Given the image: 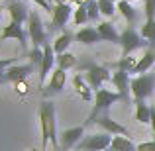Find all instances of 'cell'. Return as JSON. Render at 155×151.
<instances>
[{"instance_id": "6da1fadb", "label": "cell", "mask_w": 155, "mask_h": 151, "mask_svg": "<svg viewBox=\"0 0 155 151\" xmlns=\"http://www.w3.org/2000/svg\"><path fill=\"white\" fill-rule=\"evenodd\" d=\"M39 124H41V149L45 151L47 145H53L59 151V137L55 128V106L49 100H43L39 104Z\"/></svg>"}, {"instance_id": "7a4b0ae2", "label": "cell", "mask_w": 155, "mask_h": 151, "mask_svg": "<svg viewBox=\"0 0 155 151\" xmlns=\"http://www.w3.org/2000/svg\"><path fill=\"white\" fill-rule=\"evenodd\" d=\"M118 100H124L120 92H112V90H108V88H98V90H96V98H94V106H92L91 118H88V122H87L84 126L94 124V120H96V116H98V112H104V110H108L110 106H112L114 102H118Z\"/></svg>"}, {"instance_id": "3957f363", "label": "cell", "mask_w": 155, "mask_h": 151, "mask_svg": "<svg viewBox=\"0 0 155 151\" xmlns=\"http://www.w3.org/2000/svg\"><path fill=\"white\" fill-rule=\"evenodd\" d=\"M155 88V75H137L130 80V90H132V96L134 100H145L151 96Z\"/></svg>"}, {"instance_id": "277c9868", "label": "cell", "mask_w": 155, "mask_h": 151, "mask_svg": "<svg viewBox=\"0 0 155 151\" xmlns=\"http://www.w3.org/2000/svg\"><path fill=\"white\" fill-rule=\"evenodd\" d=\"M55 6L51 10V26H49V34L55 30H63L67 26V22L71 20V16L75 14V10L71 8V2L67 0H55Z\"/></svg>"}, {"instance_id": "5b68a950", "label": "cell", "mask_w": 155, "mask_h": 151, "mask_svg": "<svg viewBox=\"0 0 155 151\" xmlns=\"http://www.w3.org/2000/svg\"><path fill=\"white\" fill-rule=\"evenodd\" d=\"M28 34H30V41L34 43V47H43L49 43L47 41V31L43 30V22L35 10H31L30 18H28Z\"/></svg>"}, {"instance_id": "8992f818", "label": "cell", "mask_w": 155, "mask_h": 151, "mask_svg": "<svg viewBox=\"0 0 155 151\" xmlns=\"http://www.w3.org/2000/svg\"><path fill=\"white\" fill-rule=\"evenodd\" d=\"M84 79L91 84L92 90H98L104 83L112 80V73L106 67H102V65H87L84 67Z\"/></svg>"}, {"instance_id": "52a82bcc", "label": "cell", "mask_w": 155, "mask_h": 151, "mask_svg": "<svg viewBox=\"0 0 155 151\" xmlns=\"http://www.w3.org/2000/svg\"><path fill=\"white\" fill-rule=\"evenodd\" d=\"M145 41L141 38V34H137L132 26H128L124 31L120 34V47H122V57H128L132 51L143 47Z\"/></svg>"}, {"instance_id": "ba28073f", "label": "cell", "mask_w": 155, "mask_h": 151, "mask_svg": "<svg viewBox=\"0 0 155 151\" xmlns=\"http://www.w3.org/2000/svg\"><path fill=\"white\" fill-rule=\"evenodd\" d=\"M112 145V137L110 133H92L87 136L79 145V151H104Z\"/></svg>"}, {"instance_id": "9c48e42d", "label": "cell", "mask_w": 155, "mask_h": 151, "mask_svg": "<svg viewBox=\"0 0 155 151\" xmlns=\"http://www.w3.org/2000/svg\"><path fill=\"white\" fill-rule=\"evenodd\" d=\"M84 128L87 126H75V128H69V130H63V132L59 133V147L63 151H71L73 145H77L81 141V137H83L84 133Z\"/></svg>"}, {"instance_id": "30bf717a", "label": "cell", "mask_w": 155, "mask_h": 151, "mask_svg": "<svg viewBox=\"0 0 155 151\" xmlns=\"http://www.w3.org/2000/svg\"><path fill=\"white\" fill-rule=\"evenodd\" d=\"M57 65V53L53 49V45H43V61H41V67H39V87H43L47 75L53 73V67Z\"/></svg>"}, {"instance_id": "8fae6325", "label": "cell", "mask_w": 155, "mask_h": 151, "mask_svg": "<svg viewBox=\"0 0 155 151\" xmlns=\"http://www.w3.org/2000/svg\"><path fill=\"white\" fill-rule=\"evenodd\" d=\"M2 39H18L22 49H28V39H26V31L20 24L16 22H10L8 26H4V30L0 31V41Z\"/></svg>"}, {"instance_id": "7c38bea8", "label": "cell", "mask_w": 155, "mask_h": 151, "mask_svg": "<svg viewBox=\"0 0 155 151\" xmlns=\"http://www.w3.org/2000/svg\"><path fill=\"white\" fill-rule=\"evenodd\" d=\"M34 73V65L31 63H26V65H12V67L6 69L4 77H6L8 83H20V80H26L28 77Z\"/></svg>"}, {"instance_id": "4fadbf2b", "label": "cell", "mask_w": 155, "mask_h": 151, "mask_svg": "<svg viewBox=\"0 0 155 151\" xmlns=\"http://www.w3.org/2000/svg\"><path fill=\"white\" fill-rule=\"evenodd\" d=\"M94 124L98 126V128H102L106 133H112V136H128V137H130V130L126 128V126L118 124L116 120H112L110 116H100V118H96Z\"/></svg>"}, {"instance_id": "5bb4252c", "label": "cell", "mask_w": 155, "mask_h": 151, "mask_svg": "<svg viewBox=\"0 0 155 151\" xmlns=\"http://www.w3.org/2000/svg\"><path fill=\"white\" fill-rule=\"evenodd\" d=\"M6 10H8V14H10L12 22L20 24V26H22L24 22H28V18H30V12H31V10H28L26 2H22V0H14V2H10Z\"/></svg>"}, {"instance_id": "9a60e30c", "label": "cell", "mask_w": 155, "mask_h": 151, "mask_svg": "<svg viewBox=\"0 0 155 151\" xmlns=\"http://www.w3.org/2000/svg\"><path fill=\"white\" fill-rule=\"evenodd\" d=\"M65 83H67V71L55 67V69H53V73H51L49 84H47V88L43 92H45V94H57V92H61L65 88Z\"/></svg>"}, {"instance_id": "2e32d148", "label": "cell", "mask_w": 155, "mask_h": 151, "mask_svg": "<svg viewBox=\"0 0 155 151\" xmlns=\"http://www.w3.org/2000/svg\"><path fill=\"white\" fill-rule=\"evenodd\" d=\"M130 73L128 71H116V73H112V80H110V83L114 84V87L118 88V92H120L122 94V98L124 100H130Z\"/></svg>"}, {"instance_id": "e0dca14e", "label": "cell", "mask_w": 155, "mask_h": 151, "mask_svg": "<svg viewBox=\"0 0 155 151\" xmlns=\"http://www.w3.org/2000/svg\"><path fill=\"white\" fill-rule=\"evenodd\" d=\"M73 88H75L77 96H81V100H84V102L92 100V88H91V84L87 83L84 77H81V75L73 77Z\"/></svg>"}, {"instance_id": "ac0fdd59", "label": "cell", "mask_w": 155, "mask_h": 151, "mask_svg": "<svg viewBox=\"0 0 155 151\" xmlns=\"http://www.w3.org/2000/svg\"><path fill=\"white\" fill-rule=\"evenodd\" d=\"M75 38H77V41H81L83 45H94V43H100V41H102L98 30H96V28H91V26L79 30Z\"/></svg>"}, {"instance_id": "d6986e66", "label": "cell", "mask_w": 155, "mask_h": 151, "mask_svg": "<svg viewBox=\"0 0 155 151\" xmlns=\"http://www.w3.org/2000/svg\"><path fill=\"white\" fill-rule=\"evenodd\" d=\"M96 30H98L102 41H110V43H118V45H120V34L116 31V28H114L112 22L98 24V26H96Z\"/></svg>"}, {"instance_id": "ffe728a7", "label": "cell", "mask_w": 155, "mask_h": 151, "mask_svg": "<svg viewBox=\"0 0 155 151\" xmlns=\"http://www.w3.org/2000/svg\"><path fill=\"white\" fill-rule=\"evenodd\" d=\"M153 65H155V49H153V47H149V49L143 53V57H140V61H137L134 73H136V75H145Z\"/></svg>"}, {"instance_id": "44dd1931", "label": "cell", "mask_w": 155, "mask_h": 151, "mask_svg": "<svg viewBox=\"0 0 155 151\" xmlns=\"http://www.w3.org/2000/svg\"><path fill=\"white\" fill-rule=\"evenodd\" d=\"M116 10L120 12L122 16H124V20H128V24H130V26H134V24H136L137 14H136V10H134L132 2H124V0H118Z\"/></svg>"}, {"instance_id": "7402d4cb", "label": "cell", "mask_w": 155, "mask_h": 151, "mask_svg": "<svg viewBox=\"0 0 155 151\" xmlns=\"http://www.w3.org/2000/svg\"><path fill=\"white\" fill-rule=\"evenodd\" d=\"M136 120L140 124H149L151 122V106L145 104V100L136 102Z\"/></svg>"}, {"instance_id": "603a6c76", "label": "cell", "mask_w": 155, "mask_h": 151, "mask_svg": "<svg viewBox=\"0 0 155 151\" xmlns=\"http://www.w3.org/2000/svg\"><path fill=\"white\" fill-rule=\"evenodd\" d=\"M71 41H73V34H71V31H63V34H59L57 39L53 41V49H55L57 55H61V53H65L69 49Z\"/></svg>"}, {"instance_id": "cb8c5ba5", "label": "cell", "mask_w": 155, "mask_h": 151, "mask_svg": "<svg viewBox=\"0 0 155 151\" xmlns=\"http://www.w3.org/2000/svg\"><path fill=\"white\" fill-rule=\"evenodd\" d=\"M140 34H141V38L149 43V47L155 49V20H145L141 30H140Z\"/></svg>"}, {"instance_id": "d4e9b609", "label": "cell", "mask_w": 155, "mask_h": 151, "mask_svg": "<svg viewBox=\"0 0 155 151\" xmlns=\"http://www.w3.org/2000/svg\"><path fill=\"white\" fill-rule=\"evenodd\" d=\"M110 147H112L114 151H134L136 145L132 143V140H130L128 136H114Z\"/></svg>"}, {"instance_id": "484cf974", "label": "cell", "mask_w": 155, "mask_h": 151, "mask_svg": "<svg viewBox=\"0 0 155 151\" xmlns=\"http://www.w3.org/2000/svg\"><path fill=\"white\" fill-rule=\"evenodd\" d=\"M77 65V57L73 55V53L65 51L61 53V55H57V67L63 69V71H69V69H73Z\"/></svg>"}, {"instance_id": "4316f807", "label": "cell", "mask_w": 155, "mask_h": 151, "mask_svg": "<svg viewBox=\"0 0 155 151\" xmlns=\"http://www.w3.org/2000/svg\"><path fill=\"white\" fill-rule=\"evenodd\" d=\"M137 61L140 59H136V57H122L120 61H118L114 67L118 69V71H128V73H134V69H136V65H137Z\"/></svg>"}, {"instance_id": "83f0119b", "label": "cell", "mask_w": 155, "mask_h": 151, "mask_svg": "<svg viewBox=\"0 0 155 151\" xmlns=\"http://www.w3.org/2000/svg\"><path fill=\"white\" fill-rule=\"evenodd\" d=\"M96 2H98L100 14L106 16V18H112L114 12H116V4H114V0H96Z\"/></svg>"}, {"instance_id": "f1b7e54d", "label": "cell", "mask_w": 155, "mask_h": 151, "mask_svg": "<svg viewBox=\"0 0 155 151\" xmlns=\"http://www.w3.org/2000/svg\"><path fill=\"white\" fill-rule=\"evenodd\" d=\"M87 22H91V20H88L87 8L84 6H77L75 14H73V24H75V26H83V24H87Z\"/></svg>"}, {"instance_id": "f546056e", "label": "cell", "mask_w": 155, "mask_h": 151, "mask_svg": "<svg viewBox=\"0 0 155 151\" xmlns=\"http://www.w3.org/2000/svg\"><path fill=\"white\" fill-rule=\"evenodd\" d=\"M28 59L34 67H41V61H43V47H34L30 53H28Z\"/></svg>"}, {"instance_id": "4dcf8cb0", "label": "cell", "mask_w": 155, "mask_h": 151, "mask_svg": "<svg viewBox=\"0 0 155 151\" xmlns=\"http://www.w3.org/2000/svg\"><path fill=\"white\" fill-rule=\"evenodd\" d=\"M87 12H88V20L91 22H94V20H98V16H100V8H98V2L96 0H92L91 4H87Z\"/></svg>"}, {"instance_id": "1f68e13d", "label": "cell", "mask_w": 155, "mask_h": 151, "mask_svg": "<svg viewBox=\"0 0 155 151\" xmlns=\"http://www.w3.org/2000/svg\"><path fill=\"white\" fill-rule=\"evenodd\" d=\"M145 8H143V12H145V20H155V0H145Z\"/></svg>"}, {"instance_id": "d6a6232c", "label": "cell", "mask_w": 155, "mask_h": 151, "mask_svg": "<svg viewBox=\"0 0 155 151\" xmlns=\"http://www.w3.org/2000/svg\"><path fill=\"white\" fill-rule=\"evenodd\" d=\"M18 63V59L16 57H8V59H0V77H4V73H6L8 67H12V65Z\"/></svg>"}, {"instance_id": "836d02e7", "label": "cell", "mask_w": 155, "mask_h": 151, "mask_svg": "<svg viewBox=\"0 0 155 151\" xmlns=\"http://www.w3.org/2000/svg\"><path fill=\"white\" fill-rule=\"evenodd\" d=\"M14 88L20 96H26L28 94V83L26 80H20V83H14Z\"/></svg>"}, {"instance_id": "e575fe53", "label": "cell", "mask_w": 155, "mask_h": 151, "mask_svg": "<svg viewBox=\"0 0 155 151\" xmlns=\"http://www.w3.org/2000/svg\"><path fill=\"white\" fill-rule=\"evenodd\" d=\"M136 149H137V151H155V140H151V141H143V143L136 145Z\"/></svg>"}, {"instance_id": "d590c367", "label": "cell", "mask_w": 155, "mask_h": 151, "mask_svg": "<svg viewBox=\"0 0 155 151\" xmlns=\"http://www.w3.org/2000/svg\"><path fill=\"white\" fill-rule=\"evenodd\" d=\"M31 2H35L38 6H41L43 10H47V12H49V10H53V6L49 4V0H31Z\"/></svg>"}, {"instance_id": "8d00e7d4", "label": "cell", "mask_w": 155, "mask_h": 151, "mask_svg": "<svg viewBox=\"0 0 155 151\" xmlns=\"http://www.w3.org/2000/svg\"><path fill=\"white\" fill-rule=\"evenodd\" d=\"M92 0H71V4H77V6H87V4H91Z\"/></svg>"}, {"instance_id": "74e56055", "label": "cell", "mask_w": 155, "mask_h": 151, "mask_svg": "<svg viewBox=\"0 0 155 151\" xmlns=\"http://www.w3.org/2000/svg\"><path fill=\"white\" fill-rule=\"evenodd\" d=\"M149 126H151V130L155 132V106H151V122H149Z\"/></svg>"}, {"instance_id": "f35d334b", "label": "cell", "mask_w": 155, "mask_h": 151, "mask_svg": "<svg viewBox=\"0 0 155 151\" xmlns=\"http://www.w3.org/2000/svg\"><path fill=\"white\" fill-rule=\"evenodd\" d=\"M4 83H8V80H6V77H0V84H4Z\"/></svg>"}, {"instance_id": "ab89813d", "label": "cell", "mask_w": 155, "mask_h": 151, "mask_svg": "<svg viewBox=\"0 0 155 151\" xmlns=\"http://www.w3.org/2000/svg\"><path fill=\"white\" fill-rule=\"evenodd\" d=\"M124 2H145V0H124Z\"/></svg>"}, {"instance_id": "60d3db41", "label": "cell", "mask_w": 155, "mask_h": 151, "mask_svg": "<svg viewBox=\"0 0 155 151\" xmlns=\"http://www.w3.org/2000/svg\"><path fill=\"white\" fill-rule=\"evenodd\" d=\"M30 151H43V149H41V147H31Z\"/></svg>"}, {"instance_id": "b9f144b4", "label": "cell", "mask_w": 155, "mask_h": 151, "mask_svg": "<svg viewBox=\"0 0 155 151\" xmlns=\"http://www.w3.org/2000/svg\"><path fill=\"white\" fill-rule=\"evenodd\" d=\"M0 22H2V8H0Z\"/></svg>"}, {"instance_id": "7bdbcfd3", "label": "cell", "mask_w": 155, "mask_h": 151, "mask_svg": "<svg viewBox=\"0 0 155 151\" xmlns=\"http://www.w3.org/2000/svg\"><path fill=\"white\" fill-rule=\"evenodd\" d=\"M4 2H8V4H10V2H14V0H4Z\"/></svg>"}, {"instance_id": "ee69618b", "label": "cell", "mask_w": 155, "mask_h": 151, "mask_svg": "<svg viewBox=\"0 0 155 151\" xmlns=\"http://www.w3.org/2000/svg\"><path fill=\"white\" fill-rule=\"evenodd\" d=\"M104 151H114V149H112V147H108V149H104Z\"/></svg>"}, {"instance_id": "f6af8a7d", "label": "cell", "mask_w": 155, "mask_h": 151, "mask_svg": "<svg viewBox=\"0 0 155 151\" xmlns=\"http://www.w3.org/2000/svg\"><path fill=\"white\" fill-rule=\"evenodd\" d=\"M134 151H137V149H134Z\"/></svg>"}]
</instances>
